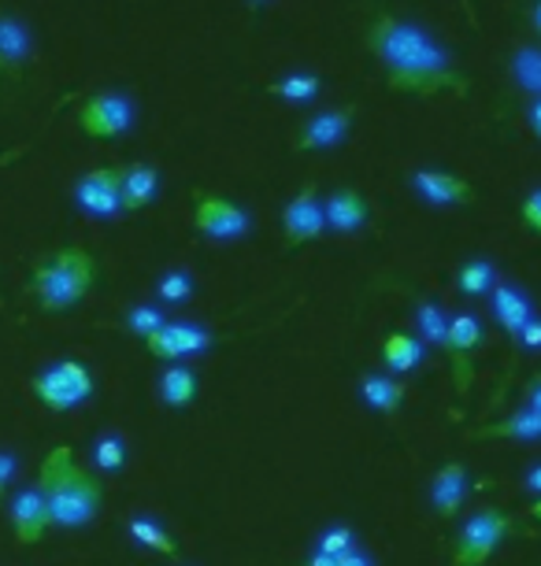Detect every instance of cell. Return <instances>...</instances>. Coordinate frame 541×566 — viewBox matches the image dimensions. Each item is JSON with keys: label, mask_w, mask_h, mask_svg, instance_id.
Returning <instances> with one entry per match:
<instances>
[{"label": "cell", "mask_w": 541, "mask_h": 566, "mask_svg": "<svg viewBox=\"0 0 541 566\" xmlns=\"http://www.w3.org/2000/svg\"><path fill=\"white\" fill-rule=\"evenodd\" d=\"M126 537H131L137 548H148V552H160V555L178 552V544L171 533H167V526L156 515H148V511H134V515L126 518Z\"/></svg>", "instance_id": "24"}, {"label": "cell", "mask_w": 541, "mask_h": 566, "mask_svg": "<svg viewBox=\"0 0 541 566\" xmlns=\"http://www.w3.org/2000/svg\"><path fill=\"white\" fill-rule=\"evenodd\" d=\"M527 119H530V126H534V134H541V97L527 108Z\"/></svg>", "instance_id": "38"}, {"label": "cell", "mask_w": 541, "mask_h": 566, "mask_svg": "<svg viewBox=\"0 0 541 566\" xmlns=\"http://www.w3.org/2000/svg\"><path fill=\"white\" fill-rule=\"evenodd\" d=\"M101 277V263L97 255L79 249V244H63V249L49 252L45 260L34 266V282H30V290H34L38 304L45 307V312H67L79 301H86L93 293V285H97Z\"/></svg>", "instance_id": "3"}, {"label": "cell", "mask_w": 541, "mask_h": 566, "mask_svg": "<svg viewBox=\"0 0 541 566\" xmlns=\"http://www.w3.org/2000/svg\"><path fill=\"white\" fill-rule=\"evenodd\" d=\"M482 318L475 312H456L449 318V340H445V352L452 359V386L460 397L471 392V381H475V356L482 348Z\"/></svg>", "instance_id": "9"}, {"label": "cell", "mask_w": 541, "mask_h": 566, "mask_svg": "<svg viewBox=\"0 0 541 566\" xmlns=\"http://www.w3.org/2000/svg\"><path fill=\"white\" fill-rule=\"evenodd\" d=\"M356 123V108H326V112H315L301 130H296V142L293 148L296 153H334V148L345 145L348 130Z\"/></svg>", "instance_id": "12"}, {"label": "cell", "mask_w": 541, "mask_h": 566, "mask_svg": "<svg viewBox=\"0 0 541 566\" xmlns=\"http://www.w3.org/2000/svg\"><path fill=\"white\" fill-rule=\"evenodd\" d=\"M137 126V104L123 90H101L79 104V130L90 137H126Z\"/></svg>", "instance_id": "6"}, {"label": "cell", "mask_w": 541, "mask_h": 566, "mask_svg": "<svg viewBox=\"0 0 541 566\" xmlns=\"http://www.w3.org/2000/svg\"><path fill=\"white\" fill-rule=\"evenodd\" d=\"M530 23H534V30H538V34H541V0H538L534 8H530Z\"/></svg>", "instance_id": "39"}, {"label": "cell", "mask_w": 541, "mask_h": 566, "mask_svg": "<svg viewBox=\"0 0 541 566\" xmlns=\"http://www.w3.org/2000/svg\"><path fill=\"white\" fill-rule=\"evenodd\" d=\"M471 482H468V467L464 463H445L438 474L430 478V507L438 518H456V511L468 504Z\"/></svg>", "instance_id": "16"}, {"label": "cell", "mask_w": 541, "mask_h": 566, "mask_svg": "<svg viewBox=\"0 0 541 566\" xmlns=\"http://www.w3.org/2000/svg\"><path fill=\"white\" fill-rule=\"evenodd\" d=\"M427 352L430 348L412 334H389L386 340H382V363H386V370L394 374V378L419 370L423 359H427Z\"/></svg>", "instance_id": "22"}, {"label": "cell", "mask_w": 541, "mask_h": 566, "mask_svg": "<svg viewBox=\"0 0 541 566\" xmlns=\"http://www.w3.org/2000/svg\"><path fill=\"white\" fill-rule=\"evenodd\" d=\"M367 49L386 71L389 90L434 97V93H468V78L452 67L449 49L416 19L382 12L367 30Z\"/></svg>", "instance_id": "1"}, {"label": "cell", "mask_w": 541, "mask_h": 566, "mask_svg": "<svg viewBox=\"0 0 541 566\" xmlns=\"http://www.w3.org/2000/svg\"><path fill=\"white\" fill-rule=\"evenodd\" d=\"M156 301L167 304V307H183L194 301L197 293V277L186 271V266H171V271H164L160 277H156Z\"/></svg>", "instance_id": "26"}, {"label": "cell", "mask_w": 541, "mask_h": 566, "mask_svg": "<svg viewBox=\"0 0 541 566\" xmlns=\"http://www.w3.org/2000/svg\"><path fill=\"white\" fill-rule=\"evenodd\" d=\"M160 197V170L153 164L123 167V211H142Z\"/></svg>", "instance_id": "21"}, {"label": "cell", "mask_w": 541, "mask_h": 566, "mask_svg": "<svg viewBox=\"0 0 541 566\" xmlns=\"http://www.w3.org/2000/svg\"><path fill=\"white\" fill-rule=\"evenodd\" d=\"M512 345H519L523 352H541V315L530 318V323L523 326V334H519Z\"/></svg>", "instance_id": "34"}, {"label": "cell", "mask_w": 541, "mask_h": 566, "mask_svg": "<svg viewBox=\"0 0 541 566\" xmlns=\"http://www.w3.org/2000/svg\"><path fill=\"white\" fill-rule=\"evenodd\" d=\"M523 485L530 489V493H538V496H541V463H534V467H530V470H527Z\"/></svg>", "instance_id": "37"}, {"label": "cell", "mask_w": 541, "mask_h": 566, "mask_svg": "<svg viewBox=\"0 0 541 566\" xmlns=\"http://www.w3.org/2000/svg\"><path fill=\"white\" fill-rule=\"evenodd\" d=\"M194 227L200 238L216 244H235L252 233V216L219 193H194Z\"/></svg>", "instance_id": "7"}, {"label": "cell", "mask_w": 541, "mask_h": 566, "mask_svg": "<svg viewBox=\"0 0 541 566\" xmlns=\"http://www.w3.org/2000/svg\"><path fill=\"white\" fill-rule=\"evenodd\" d=\"M530 515H534V518L541 522V500H534V504H530Z\"/></svg>", "instance_id": "40"}, {"label": "cell", "mask_w": 541, "mask_h": 566, "mask_svg": "<svg viewBox=\"0 0 541 566\" xmlns=\"http://www.w3.org/2000/svg\"><path fill=\"white\" fill-rule=\"evenodd\" d=\"M523 403H527V408H534V411L541 415V374H534V378H530V381H527Z\"/></svg>", "instance_id": "35"}, {"label": "cell", "mask_w": 541, "mask_h": 566, "mask_svg": "<svg viewBox=\"0 0 541 566\" xmlns=\"http://www.w3.org/2000/svg\"><path fill=\"white\" fill-rule=\"evenodd\" d=\"M38 485L49 500L52 526L56 530H86L93 526V518H97L104 507L101 482L74 459L67 444L52 448V452L41 459Z\"/></svg>", "instance_id": "2"}, {"label": "cell", "mask_w": 541, "mask_h": 566, "mask_svg": "<svg viewBox=\"0 0 541 566\" xmlns=\"http://www.w3.org/2000/svg\"><path fill=\"white\" fill-rule=\"evenodd\" d=\"M148 356L167 359V363H183V359H197L211 348V329L200 323H183V318H171L164 329H156L153 337L145 340Z\"/></svg>", "instance_id": "11"}, {"label": "cell", "mask_w": 541, "mask_h": 566, "mask_svg": "<svg viewBox=\"0 0 541 566\" xmlns=\"http://www.w3.org/2000/svg\"><path fill=\"white\" fill-rule=\"evenodd\" d=\"M497 266L490 260H468L456 271V290L464 296H490L497 290Z\"/></svg>", "instance_id": "28"}, {"label": "cell", "mask_w": 541, "mask_h": 566, "mask_svg": "<svg viewBox=\"0 0 541 566\" xmlns=\"http://www.w3.org/2000/svg\"><path fill=\"white\" fill-rule=\"evenodd\" d=\"M490 307H493L497 326H501L512 340L523 334V326L538 315L534 304H530V296L512 282H497V290L490 293Z\"/></svg>", "instance_id": "18"}, {"label": "cell", "mask_w": 541, "mask_h": 566, "mask_svg": "<svg viewBox=\"0 0 541 566\" xmlns=\"http://www.w3.org/2000/svg\"><path fill=\"white\" fill-rule=\"evenodd\" d=\"M8 518H12V533L19 544H38L52 530V511L49 500L41 493V485H23L15 489L8 500Z\"/></svg>", "instance_id": "13"}, {"label": "cell", "mask_w": 541, "mask_h": 566, "mask_svg": "<svg viewBox=\"0 0 541 566\" xmlns=\"http://www.w3.org/2000/svg\"><path fill=\"white\" fill-rule=\"evenodd\" d=\"M156 397H160L167 408H186L197 397V374L186 363H167L156 378Z\"/></svg>", "instance_id": "23"}, {"label": "cell", "mask_w": 541, "mask_h": 566, "mask_svg": "<svg viewBox=\"0 0 541 566\" xmlns=\"http://www.w3.org/2000/svg\"><path fill=\"white\" fill-rule=\"evenodd\" d=\"M405 397H408V386L397 381L394 374H378V370L360 374V400L375 415H397Z\"/></svg>", "instance_id": "19"}, {"label": "cell", "mask_w": 541, "mask_h": 566, "mask_svg": "<svg viewBox=\"0 0 541 566\" xmlns=\"http://www.w3.org/2000/svg\"><path fill=\"white\" fill-rule=\"evenodd\" d=\"M516 518L501 507H482L464 522L452 541V566H486L493 552L512 537Z\"/></svg>", "instance_id": "4"}, {"label": "cell", "mask_w": 541, "mask_h": 566, "mask_svg": "<svg viewBox=\"0 0 541 566\" xmlns=\"http://www.w3.org/2000/svg\"><path fill=\"white\" fill-rule=\"evenodd\" d=\"M501 437H504V441H523V444L541 441V415L523 403V408H516L508 419L475 430V441H501Z\"/></svg>", "instance_id": "20"}, {"label": "cell", "mask_w": 541, "mask_h": 566, "mask_svg": "<svg viewBox=\"0 0 541 566\" xmlns=\"http://www.w3.org/2000/svg\"><path fill=\"white\" fill-rule=\"evenodd\" d=\"M408 186L416 189L419 200H427L430 208H468L475 200V186L464 181L452 170H438V167H419L412 170Z\"/></svg>", "instance_id": "14"}, {"label": "cell", "mask_w": 541, "mask_h": 566, "mask_svg": "<svg viewBox=\"0 0 541 566\" xmlns=\"http://www.w3.org/2000/svg\"><path fill=\"white\" fill-rule=\"evenodd\" d=\"M323 216H326V230L348 238V233H360L367 227L371 208L360 189H334L331 197H323Z\"/></svg>", "instance_id": "17"}, {"label": "cell", "mask_w": 541, "mask_h": 566, "mask_svg": "<svg viewBox=\"0 0 541 566\" xmlns=\"http://www.w3.org/2000/svg\"><path fill=\"white\" fill-rule=\"evenodd\" d=\"M38 56L34 30L12 8H0V74H23Z\"/></svg>", "instance_id": "15"}, {"label": "cell", "mask_w": 541, "mask_h": 566, "mask_svg": "<svg viewBox=\"0 0 541 566\" xmlns=\"http://www.w3.org/2000/svg\"><path fill=\"white\" fill-rule=\"evenodd\" d=\"M320 90H323V78L312 71H290V74H282L279 82H271V93L282 97L285 104H312L320 97Z\"/></svg>", "instance_id": "25"}, {"label": "cell", "mask_w": 541, "mask_h": 566, "mask_svg": "<svg viewBox=\"0 0 541 566\" xmlns=\"http://www.w3.org/2000/svg\"><path fill=\"white\" fill-rule=\"evenodd\" d=\"M90 463L97 467L101 474H119V470L126 467V441H123V433L104 430V433L93 437Z\"/></svg>", "instance_id": "29"}, {"label": "cell", "mask_w": 541, "mask_h": 566, "mask_svg": "<svg viewBox=\"0 0 541 566\" xmlns=\"http://www.w3.org/2000/svg\"><path fill=\"white\" fill-rule=\"evenodd\" d=\"M326 233L323 216V197L315 193V186H304L290 205L282 208V238L285 249H301L308 241H320Z\"/></svg>", "instance_id": "10"}, {"label": "cell", "mask_w": 541, "mask_h": 566, "mask_svg": "<svg viewBox=\"0 0 541 566\" xmlns=\"http://www.w3.org/2000/svg\"><path fill=\"white\" fill-rule=\"evenodd\" d=\"M19 478V455L12 452V448H0V504H4L8 489H12V482Z\"/></svg>", "instance_id": "32"}, {"label": "cell", "mask_w": 541, "mask_h": 566, "mask_svg": "<svg viewBox=\"0 0 541 566\" xmlns=\"http://www.w3.org/2000/svg\"><path fill=\"white\" fill-rule=\"evenodd\" d=\"M34 397L45 403L49 411L67 415L93 397V374L90 367H82L79 359L49 363V367H41L34 374Z\"/></svg>", "instance_id": "5"}, {"label": "cell", "mask_w": 541, "mask_h": 566, "mask_svg": "<svg viewBox=\"0 0 541 566\" xmlns=\"http://www.w3.org/2000/svg\"><path fill=\"white\" fill-rule=\"evenodd\" d=\"M171 318L164 315V307H156V304H134L131 312H126V329H131L134 337H142L148 340L156 334V329H164Z\"/></svg>", "instance_id": "30"}, {"label": "cell", "mask_w": 541, "mask_h": 566, "mask_svg": "<svg viewBox=\"0 0 541 566\" xmlns=\"http://www.w3.org/2000/svg\"><path fill=\"white\" fill-rule=\"evenodd\" d=\"M337 566H375V559H371L364 548H356L348 555H337Z\"/></svg>", "instance_id": "36"}, {"label": "cell", "mask_w": 541, "mask_h": 566, "mask_svg": "<svg viewBox=\"0 0 541 566\" xmlns=\"http://www.w3.org/2000/svg\"><path fill=\"white\" fill-rule=\"evenodd\" d=\"M519 216L534 233H541V189H530L523 197V205H519Z\"/></svg>", "instance_id": "33"}, {"label": "cell", "mask_w": 541, "mask_h": 566, "mask_svg": "<svg viewBox=\"0 0 541 566\" xmlns=\"http://www.w3.org/2000/svg\"><path fill=\"white\" fill-rule=\"evenodd\" d=\"M356 530L345 526V522H334V526H326L320 537H315V552L320 555H348L356 552Z\"/></svg>", "instance_id": "31"}, {"label": "cell", "mask_w": 541, "mask_h": 566, "mask_svg": "<svg viewBox=\"0 0 541 566\" xmlns=\"http://www.w3.org/2000/svg\"><path fill=\"white\" fill-rule=\"evenodd\" d=\"M538 137H541V134H538Z\"/></svg>", "instance_id": "42"}, {"label": "cell", "mask_w": 541, "mask_h": 566, "mask_svg": "<svg viewBox=\"0 0 541 566\" xmlns=\"http://www.w3.org/2000/svg\"><path fill=\"white\" fill-rule=\"evenodd\" d=\"M449 318L445 315L441 304L434 301H419L416 304V329H419V340L427 348H445V340H449Z\"/></svg>", "instance_id": "27"}, {"label": "cell", "mask_w": 541, "mask_h": 566, "mask_svg": "<svg viewBox=\"0 0 541 566\" xmlns=\"http://www.w3.org/2000/svg\"><path fill=\"white\" fill-rule=\"evenodd\" d=\"M74 208L97 222L119 219L123 216V167L104 164V167L86 170V175L74 181Z\"/></svg>", "instance_id": "8"}, {"label": "cell", "mask_w": 541, "mask_h": 566, "mask_svg": "<svg viewBox=\"0 0 541 566\" xmlns=\"http://www.w3.org/2000/svg\"><path fill=\"white\" fill-rule=\"evenodd\" d=\"M249 8H263V4H271V0H246Z\"/></svg>", "instance_id": "41"}]
</instances>
